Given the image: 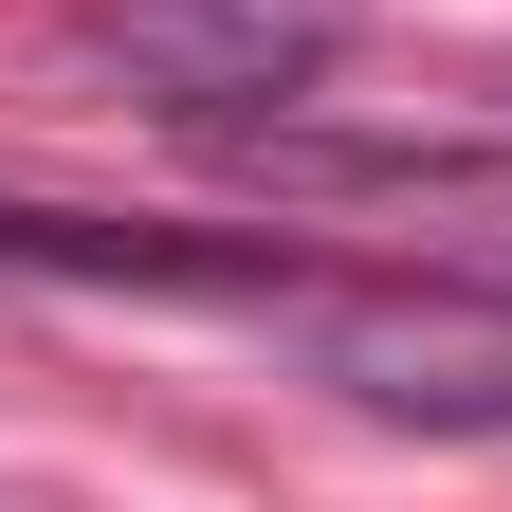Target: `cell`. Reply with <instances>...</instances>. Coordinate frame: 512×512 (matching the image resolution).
Wrapping results in <instances>:
<instances>
[{
  "instance_id": "obj_1",
  "label": "cell",
  "mask_w": 512,
  "mask_h": 512,
  "mask_svg": "<svg viewBox=\"0 0 512 512\" xmlns=\"http://www.w3.org/2000/svg\"><path fill=\"white\" fill-rule=\"evenodd\" d=\"M275 311L311 330V366L348 403L439 421V439H512V293H330V275H293Z\"/></svg>"
},
{
  "instance_id": "obj_2",
  "label": "cell",
  "mask_w": 512,
  "mask_h": 512,
  "mask_svg": "<svg viewBox=\"0 0 512 512\" xmlns=\"http://www.w3.org/2000/svg\"><path fill=\"white\" fill-rule=\"evenodd\" d=\"M92 55L147 110H293L311 74L348 55V0H92Z\"/></svg>"
}]
</instances>
